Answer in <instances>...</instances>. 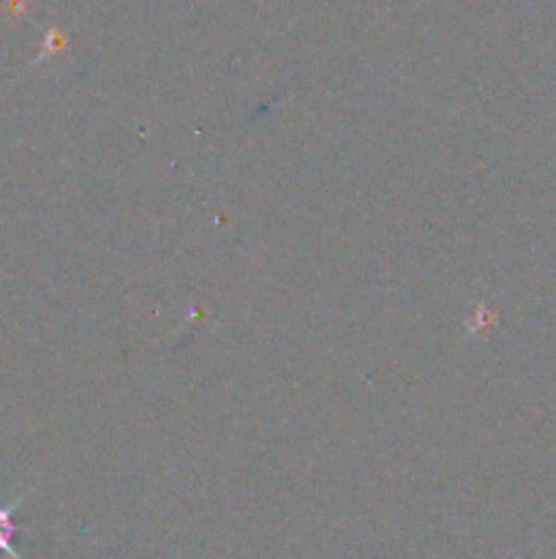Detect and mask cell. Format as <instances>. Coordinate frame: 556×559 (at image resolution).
<instances>
[{
    "instance_id": "obj_1",
    "label": "cell",
    "mask_w": 556,
    "mask_h": 559,
    "mask_svg": "<svg viewBox=\"0 0 556 559\" xmlns=\"http://www.w3.org/2000/svg\"><path fill=\"white\" fill-rule=\"evenodd\" d=\"M33 491H36V489H27L25 495L14 497V500H11V502H0V555H5V557H11V559H22L20 551H16L14 544H11V538H14L16 530H20L14 524V516H16V511H20V508L25 506L27 497H31Z\"/></svg>"
}]
</instances>
